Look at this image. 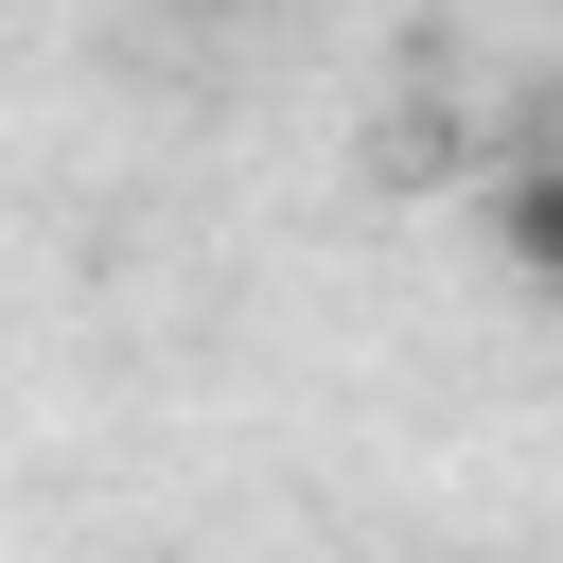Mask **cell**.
I'll return each mask as SVG.
<instances>
[{
  "label": "cell",
  "instance_id": "1",
  "mask_svg": "<svg viewBox=\"0 0 563 563\" xmlns=\"http://www.w3.org/2000/svg\"><path fill=\"white\" fill-rule=\"evenodd\" d=\"M493 229H510V282L563 264V194H545V158H510V211H493Z\"/></svg>",
  "mask_w": 563,
  "mask_h": 563
}]
</instances>
